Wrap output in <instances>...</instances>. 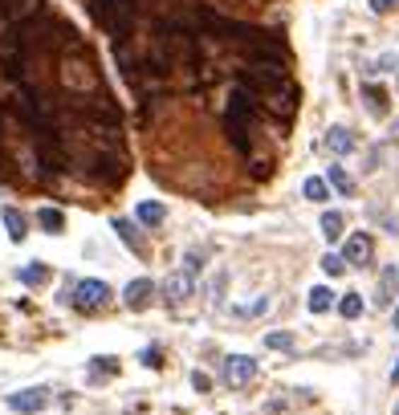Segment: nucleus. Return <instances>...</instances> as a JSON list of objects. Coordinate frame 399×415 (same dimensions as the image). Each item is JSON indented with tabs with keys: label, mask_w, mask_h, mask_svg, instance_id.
<instances>
[{
	"label": "nucleus",
	"mask_w": 399,
	"mask_h": 415,
	"mask_svg": "<svg viewBox=\"0 0 399 415\" xmlns=\"http://www.w3.org/2000/svg\"><path fill=\"white\" fill-rule=\"evenodd\" d=\"M399 8V0H371V13L375 17H387V13H395Z\"/></svg>",
	"instance_id": "obj_27"
},
{
	"label": "nucleus",
	"mask_w": 399,
	"mask_h": 415,
	"mask_svg": "<svg viewBox=\"0 0 399 415\" xmlns=\"http://www.w3.org/2000/svg\"><path fill=\"white\" fill-rule=\"evenodd\" d=\"M257 379V358H249V354H233V358H224V382H233V387H241V382Z\"/></svg>",
	"instance_id": "obj_5"
},
{
	"label": "nucleus",
	"mask_w": 399,
	"mask_h": 415,
	"mask_svg": "<svg viewBox=\"0 0 399 415\" xmlns=\"http://www.w3.org/2000/svg\"><path fill=\"white\" fill-rule=\"evenodd\" d=\"M318 228H322V236L326 240H342V228H347V220H342V212H322V220H318Z\"/></svg>",
	"instance_id": "obj_14"
},
{
	"label": "nucleus",
	"mask_w": 399,
	"mask_h": 415,
	"mask_svg": "<svg viewBox=\"0 0 399 415\" xmlns=\"http://www.w3.org/2000/svg\"><path fill=\"white\" fill-rule=\"evenodd\" d=\"M115 233H118V240H122L127 249H134L139 257L147 252V245H143V236H139V228H134L131 220H115Z\"/></svg>",
	"instance_id": "obj_10"
},
{
	"label": "nucleus",
	"mask_w": 399,
	"mask_h": 415,
	"mask_svg": "<svg viewBox=\"0 0 399 415\" xmlns=\"http://www.w3.org/2000/svg\"><path fill=\"white\" fill-rule=\"evenodd\" d=\"M338 314L347 317V322H354V317L363 314V293H342V301H338Z\"/></svg>",
	"instance_id": "obj_19"
},
{
	"label": "nucleus",
	"mask_w": 399,
	"mask_h": 415,
	"mask_svg": "<svg viewBox=\"0 0 399 415\" xmlns=\"http://www.w3.org/2000/svg\"><path fill=\"white\" fill-rule=\"evenodd\" d=\"M131 13H134V0H98V4H94V17H98L110 33H122L127 21H131Z\"/></svg>",
	"instance_id": "obj_1"
},
{
	"label": "nucleus",
	"mask_w": 399,
	"mask_h": 415,
	"mask_svg": "<svg viewBox=\"0 0 399 415\" xmlns=\"http://www.w3.org/2000/svg\"><path fill=\"white\" fill-rule=\"evenodd\" d=\"M269 305H273V301H269V298H257V301H253V310H249V314H265Z\"/></svg>",
	"instance_id": "obj_31"
},
{
	"label": "nucleus",
	"mask_w": 399,
	"mask_h": 415,
	"mask_svg": "<svg viewBox=\"0 0 399 415\" xmlns=\"http://www.w3.org/2000/svg\"><path fill=\"white\" fill-rule=\"evenodd\" d=\"M151 298H155V281H147V277H139V281H131L127 289H122V301H127V310H147Z\"/></svg>",
	"instance_id": "obj_6"
},
{
	"label": "nucleus",
	"mask_w": 399,
	"mask_h": 415,
	"mask_svg": "<svg viewBox=\"0 0 399 415\" xmlns=\"http://www.w3.org/2000/svg\"><path fill=\"white\" fill-rule=\"evenodd\" d=\"M45 277H50V269H45V265H29V269H21V281H25V285H41Z\"/></svg>",
	"instance_id": "obj_25"
},
{
	"label": "nucleus",
	"mask_w": 399,
	"mask_h": 415,
	"mask_svg": "<svg viewBox=\"0 0 399 415\" xmlns=\"http://www.w3.org/2000/svg\"><path fill=\"white\" fill-rule=\"evenodd\" d=\"M322 273L334 281V277H342V273H347V261H342L338 252H326V257H322Z\"/></svg>",
	"instance_id": "obj_22"
},
{
	"label": "nucleus",
	"mask_w": 399,
	"mask_h": 415,
	"mask_svg": "<svg viewBox=\"0 0 399 415\" xmlns=\"http://www.w3.org/2000/svg\"><path fill=\"white\" fill-rule=\"evenodd\" d=\"M265 346L269 350H289L294 346V334L289 330H273V334H265Z\"/></svg>",
	"instance_id": "obj_23"
},
{
	"label": "nucleus",
	"mask_w": 399,
	"mask_h": 415,
	"mask_svg": "<svg viewBox=\"0 0 399 415\" xmlns=\"http://www.w3.org/2000/svg\"><path fill=\"white\" fill-rule=\"evenodd\" d=\"M229 115H233V118H245V122L253 118V94L245 90V86H241V90H233V98H229Z\"/></svg>",
	"instance_id": "obj_13"
},
{
	"label": "nucleus",
	"mask_w": 399,
	"mask_h": 415,
	"mask_svg": "<svg viewBox=\"0 0 399 415\" xmlns=\"http://www.w3.org/2000/svg\"><path fill=\"white\" fill-rule=\"evenodd\" d=\"M29 0H0V13H8V17H17L21 8H25Z\"/></svg>",
	"instance_id": "obj_28"
},
{
	"label": "nucleus",
	"mask_w": 399,
	"mask_h": 415,
	"mask_svg": "<svg viewBox=\"0 0 399 415\" xmlns=\"http://www.w3.org/2000/svg\"><path fill=\"white\" fill-rule=\"evenodd\" d=\"M391 382H399V363H395V370H391Z\"/></svg>",
	"instance_id": "obj_33"
},
{
	"label": "nucleus",
	"mask_w": 399,
	"mask_h": 415,
	"mask_svg": "<svg viewBox=\"0 0 399 415\" xmlns=\"http://www.w3.org/2000/svg\"><path fill=\"white\" fill-rule=\"evenodd\" d=\"M330 305H334L330 285H314V289H310V310H314V314H326Z\"/></svg>",
	"instance_id": "obj_18"
},
{
	"label": "nucleus",
	"mask_w": 399,
	"mask_h": 415,
	"mask_svg": "<svg viewBox=\"0 0 399 415\" xmlns=\"http://www.w3.org/2000/svg\"><path fill=\"white\" fill-rule=\"evenodd\" d=\"M391 326H395V330H399V305H395V314H391Z\"/></svg>",
	"instance_id": "obj_32"
},
{
	"label": "nucleus",
	"mask_w": 399,
	"mask_h": 415,
	"mask_svg": "<svg viewBox=\"0 0 399 415\" xmlns=\"http://www.w3.org/2000/svg\"><path fill=\"white\" fill-rule=\"evenodd\" d=\"M363 98H366V110H371V115H387V94H383V90H375V86H366L363 90Z\"/></svg>",
	"instance_id": "obj_21"
},
{
	"label": "nucleus",
	"mask_w": 399,
	"mask_h": 415,
	"mask_svg": "<svg viewBox=\"0 0 399 415\" xmlns=\"http://www.w3.org/2000/svg\"><path fill=\"white\" fill-rule=\"evenodd\" d=\"M395 415H399V399H395Z\"/></svg>",
	"instance_id": "obj_34"
},
{
	"label": "nucleus",
	"mask_w": 399,
	"mask_h": 415,
	"mask_svg": "<svg viewBox=\"0 0 399 415\" xmlns=\"http://www.w3.org/2000/svg\"><path fill=\"white\" fill-rule=\"evenodd\" d=\"M224 127H229V139H233L236 151H249V122H245V118L224 115Z\"/></svg>",
	"instance_id": "obj_12"
},
{
	"label": "nucleus",
	"mask_w": 399,
	"mask_h": 415,
	"mask_svg": "<svg viewBox=\"0 0 399 415\" xmlns=\"http://www.w3.org/2000/svg\"><path fill=\"white\" fill-rule=\"evenodd\" d=\"M110 301V285L98 281V277H86V281L74 285V305H82V310H98Z\"/></svg>",
	"instance_id": "obj_2"
},
{
	"label": "nucleus",
	"mask_w": 399,
	"mask_h": 415,
	"mask_svg": "<svg viewBox=\"0 0 399 415\" xmlns=\"http://www.w3.org/2000/svg\"><path fill=\"white\" fill-rule=\"evenodd\" d=\"M371 69H379V74H399V53H383Z\"/></svg>",
	"instance_id": "obj_26"
},
{
	"label": "nucleus",
	"mask_w": 399,
	"mask_h": 415,
	"mask_svg": "<svg viewBox=\"0 0 399 415\" xmlns=\"http://www.w3.org/2000/svg\"><path fill=\"white\" fill-rule=\"evenodd\" d=\"M37 224H41V233H50V236L66 233V216H62L57 208H41V212H37Z\"/></svg>",
	"instance_id": "obj_15"
},
{
	"label": "nucleus",
	"mask_w": 399,
	"mask_h": 415,
	"mask_svg": "<svg viewBox=\"0 0 399 415\" xmlns=\"http://www.w3.org/2000/svg\"><path fill=\"white\" fill-rule=\"evenodd\" d=\"M395 127H399V122H395Z\"/></svg>",
	"instance_id": "obj_35"
},
{
	"label": "nucleus",
	"mask_w": 399,
	"mask_h": 415,
	"mask_svg": "<svg viewBox=\"0 0 399 415\" xmlns=\"http://www.w3.org/2000/svg\"><path fill=\"white\" fill-rule=\"evenodd\" d=\"M204 261H208V252H204V249H192V252H187V257H183V273H192V277H196V273H200V269H204Z\"/></svg>",
	"instance_id": "obj_24"
},
{
	"label": "nucleus",
	"mask_w": 399,
	"mask_h": 415,
	"mask_svg": "<svg viewBox=\"0 0 399 415\" xmlns=\"http://www.w3.org/2000/svg\"><path fill=\"white\" fill-rule=\"evenodd\" d=\"M342 261H347V265H366V261H371V236H350L347 245H342Z\"/></svg>",
	"instance_id": "obj_7"
},
{
	"label": "nucleus",
	"mask_w": 399,
	"mask_h": 415,
	"mask_svg": "<svg viewBox=\"0 0 399 415\" xmlns=\"http://www.w3.org/2000/svg\"><path fill=\"white\" fill-rule=\"evenodd\" d=\"M322 143H326L330 155H350V151H354V131H347V127H330Z\"/></svg>",
	"instance_id": "obj_8"
},
{
	"label": "nucleus",
	"mask_w": 399,
	"mask_h": 415,
	"mask_svg": "<svg viewBox=\"0 0 399 415\" xmlns=\"http://www.w3.org/2000/svg\"><path fill=\"white\" fill-rule=\"evenodd\" d=\"M134 220H139V224H163L167 208H163V204H155V199H143V204L134 208Z\"/></svg>",
	"instance_id": "obj_11"
},
{
	"label": "nucleus",
	"mask_w": 399,
	"mask_h": 415,
	"mask_svg": "<svg viewBox=\"0 0 399 415\" xmlns=\"http://www.w3.org/2000/svg\"><path fill=\"white\" fill-rule=\"evenodd\" d=\"M326 183H330L338 196H354V183H350V175L342 171L338 163H330V171H326Z\"/></svg>",
	"instance_id": "obj_16"
},
{
	"label": "nucleus",
	"mask_w": 399,
	"mask_h": 415,
	"mask_svg": "<svg viewBox=\"0 0 399 415\" xmlns=\"http://www.w3.org/2000/svg\"><path fill=\"white\" fill-rule=\"evenodd\" d=\"M196 293V277L192 273H171L163 281V301L167 305H183V301Z\"/></svg>",
	"instance_id": "obj_4"
},
{
	"label": "nucleus",
	"mask_w": 399,
	"mask_h": 415,
	"mask_svg": "<svg viewBox=\"0 0 399 415\" xmlns=\"http://www.w3.org/2000/svg\"><path fill=\"white\" fill-rule=\"evenodd\" d=\"M192 387H196V391H208V387H212V379H208L204 370H192Z\"/></svg>",
	"instance_id": "obj_29"
},
{
	"label": "nucleus",
	"mask_w": 399,
	"mask_h": 415,
	"mask_svg": "<svg viewBox=\"0 0 399 415\" xmlns=\"http://www.w3.org/2000/svg\"><path fill=\"white\" fill-rule=\"evenodd\" d=\"M301 192H306V199H310V204H326V199H330V183H326V180H318V175H310Z\"/></svg>",
	"instance_id": "obj_17"
},
{
	"label": "nucleus",
	"mask_w": 399,
	"mask_h": 415,
	"mask_svg": "<svg viewBox=\"0 0 399 415\" xmlns=\"http://www.w3.org/2000/svg\"><path fill=\"white\" fill-rule=\"evenodd\" d=\"M0 220H4V228H8V240H13V245H21V240L29 236V224H25V216H21L17 208H0Z\"/></svg>",
	"instance_id": "obj_9"
},
{
	"label": "nucleus",
	"mask_w": 399,
	"mask_h": 415,
	"mask_svg": "<svg viewBox=\"0 0 399 415\" xmlns=\"http://www.w3.org/2000/svg\"><path fill=\"white\" fill-rule=\"evenodd\" d=\"M4 403H8L13 411H21V415H37V411H45L50 391H45V387H25V391H13Z\"/></svg>",
	"instance_id": "obj_3"
},
{
	"label": "nucleus",
	"mask_w": 399,
	"mask_h": 415,
	"mask_svg": "<svg viewBox=\"0 0 399 415\" xmlns=\"http://www.w3.org/2000/svg\"><path fill=\"white\" fill-rule=\"evenodd\" d=\"M395 281H399V277H395V265L383 269V277H379V298H375L379 305H387V301H391V289H395Z\"/></svg>",
	"instance_id": "obj_20"
},
{
	"label": "nucleus",
	"mask_w": 399,
	"mask_h": 415,
	"mask_svg": "<svg viewBox=\"0 0 399 415\" xmlns=\"http://www.w3.org/2000/svg\"><path fill=\"white\" fill-rule=\"evenodd\" d=\"M143 366H159V350H155V346L143 350Z\"/></svg>",
	"instance_id": "obj_30"
}]
</instances>
